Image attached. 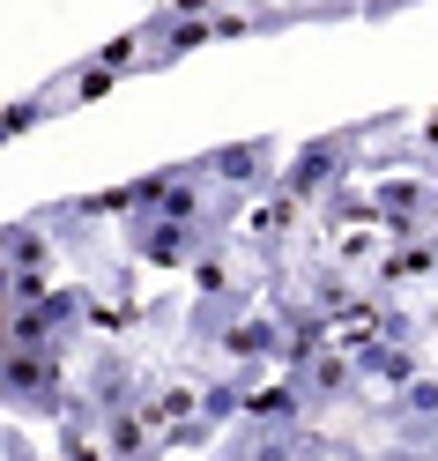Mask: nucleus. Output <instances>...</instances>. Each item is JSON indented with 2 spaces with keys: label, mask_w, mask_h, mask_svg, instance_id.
<instances>
[{
  "label": "nucleus",
  "mask_w": 438,
  "mask_h": 461,
  "mask_svg": "<svg viewBox=\"0 0 438 461\" xmlns=\"http://www.w3.org/2000/svg\"><path fill=\"white\" fill-rule=\"evenodd\" d=\"M238 424H260V431H305V424H319V402L305 394L298 372H275V380H260V387L246 394V417H238Z\"/></svg>",
  "instance_id": "1a4fd4ad"
},
{
  "label": "nucleus",
  "mask_w": 438,
  "mask_h": 461,
  "mask_svg": "<svg viewBox=\"0 0 438 461\" xmlns=\"http://www.w3.org/2000/svg\"><path fill=\"white\" fill-rule=\"evenodd\" d=\"M201 179L209 186H230V194H275L282 186V164H290V141L282 134H238V141H216V149H201Z\"/></svg>",
  "instance_id": "7ed1b4c3"
},
{
  "label": "nucleus",
  "mask_w": 438,
  "mask_h": 461,
  "mask_svg": "<svg viewBox=\"0 0 438 461\" xmlns=\"http://www.w3.org/2000/svg\"><path fill=\"white\" fill-rule=\"evenodd\" d=\"M379 417L394 424V439H416V447H438V372H416L401 394L379 402Z\"/></svg>",
  "instance_id": "9b49d317"
},
{
  "label": "nucleus",
  "mask_w": 438,
  "mask_h": 461,
  "mask_svg": "<svg viewBox=\"0 0 438 461\" xmlns=\"http://www.w3.org/2000/svg\"><path fill=\"white\" fill-rule=\"evenodd\" d=\"M75 402H82V410H90L97 424L141 402V372H134V357L120 350V342H97V350H90V365H82V387H75Z\"/></svg>",
  "instance_id": "423d86ee"
},
{
  "label": "nucleus",
  "mask_w": 438,
  "mask_h": 461,
  "mask_svg": "<svg viewBox=\"0 0 438 461\" xmlns=\"http://www.w3.org/2000/svg\"><path fill=\"white\" fill-rule=\"evenodd\" d=\"M67 112H82L75 68L45 75L38 90H22V97H8V104H0V149H8V141H22V134H38V127H52V120H67Z\"/></svg>",
  "instance_id": "0eeeda50"
},
{
  "label": "nucleus",
  "mask_w": 438,
  "mask_h": 461,
  "mask_svg": "<svg viewBox=\"0 0 438 461\" xmlns=\"http://www.w3.org/2000/svg\"><path fill=\"white\" fill-rule=\"evenodd\" d=\"M0 410L15 417H45L60 424L75 410V372H67V350H0Z\"/></svg>",
  "instance_id": "f03ea898"
},
{
  "label": "nucleus",
  "mask_w": 438,
  "mask_h": 461,
  "mask_svg": "<svg viewBox=\"0 0 438 461\" xmlns=\"http://www.w3.org/2000/svg\"><path fill=\"white\" fill-rule=\"evenodd\" d=\"M52 298V261H0V305L22 312V305H45Z\"/></svg>",
  "instance_id": "4468645a"
},
{
  "label": "nucleus",
  "mask_w": 438,
  "mask_h": 461,
  "mask_svg": "<svg viewBox=\"0 0 438 461\" xmlns=\"http://www.w3.org/2000/svg\"><path fill=\"white\" fill-rule=\"evenodd\" d=\"M290 372H298V380H305V394L319 402V417H327L335 402H349V394L364 387V380H357V365H349V350H342V342H327V350H319V357H305V365H290Z\"/></svg>",
  "instance_id": "f8f14e48"
},
{
  "label": "nucleus",
  "mask_w": 438,
  "mask_h": 461,
  "mask_svg": "<svg viewBox=\"0 0 438 461\" xmlns=\"http://www.w3.org/2000/svg\"><path fill=\"white\" fill-rule=\"evenodd\" d=\"M364 283H371L379 298H401V291H416V283H438V239H416V246L379 239V253H371Z\"/></svg>",
  "instance_id": "9d476101"
},
{
  "label": "nucleus",
  "mask_w": 438,
  "mask_h": 461,
  "mask_svg": "<svg viewBox=\"0 0 438 461\" xmlns=\"http://www.w3.org/2000/svg\"><path fill=\"white\" fill-rule=\"evenodd\" d=\"M364 328H371L379 342H408V350H416V342L431 335V312H416V305H401V298H379Z\"/></svg>",
  "instance_id": "2eb2a0df"
},
{
  "label": "nucleus",
  "mask_w": 438,
  "mask_h": 461,
  "mask_svg": "<svg viewBox=\"0 0 438 461\" xmlns=\"http://www.w3.org/2000/svg\"><path fill=\"white\" fill-rule=\"evenodd\" d=\"M335 461H371V454H357V447H335Z\"/></svg>",
  "instance_id": "f3484780"
},
{
  "label": "nucleus",
  "mask_w": 438,
  "mask_h": 461,
  "mask_svg": "<svg viewBox=\"0 0 438 461\" xmlns=\"http://www.w3.org/2000/svg\"><path fill=\"white\" fill-rule=\"evenodd\" d=\"M298 298L319 305L335 328H364L371 305H379V291H371L357 268H342V261H298Z\"/></svg>",
  "instance_id": "39448f33"
},
{
  "label": "nucleus",
  "mask_w": 438,
  "mask_h": 461,
  "mask_svg": "<svg viewBox=\"0 0 438 461\" xmlns=\"http://www.w3.org/2000/svg\"><path fill=\"white\" fill-rule=\"evenodd\" d=\"M342 350H349V365H357V380H364V387H387V394H401L416 372H431L416 350H408V342H379L371 328H349V335H342Z\"/></svg>",
  "instance_id": "6e6552de"
},
{
  "label": "nucleus",
  "mask_w": 438,
  "mask_h": 461,
  "mask_svg": "<svg viewBox=\"0 0 438 461\" xmlns=\"http://www.w3.org/2000/svg\"><path fill=\"white\" fill-rule=\"evenodd\" d=\"M120 239H127V253H134L141 268H193L201 253L230 246V239H216V230H201V223H164V216H149V209L120 216Z\"/></svg>",
  "instance_id": "20e7f679"
},
{
  "label": "nucleus",
  "mask_w": 438,
  "mask_h": 461,
  "mask_svg": "<svg viewBox=\"0 0 438 461\" xmlns=\"http://www.w3.org/2000/svg\"><path fill=\"white\" fill-rule=\"evenodd\" d=\"M371 461H431V447H416V439H387Z\"/></svg>",
  "instance_id": "dca6fc26"
},
{
  "label": "nucleus",
  "mask_w": 438,
  "mask_h": 461,
  "mask_svg": "<svg viewBox=\"0 0 438 461\" xmlns=\"http://www.w3.org/2000/svg\"><path fill=\"white\" fill-rule=\"evenodd\" d=\"M268 8H305V0H268Z\"/></svg>",
  "instance_id": "a211bd4d"
},
{
  "label": "nucleus",
  "mask_w": 438,
  "mask_h": 461,
  "mask_svg": "<svg viewBox=\"0 0 438 461\" xmlns=\"http://www.w3.org/2000/svg\"><path fill=\"white\" fill-rule=\"evenodd\" d=\"M379 127H387V112L379 120H349V127H327V134H305V141H290V164H282V201H298V209H319L335 186L357 179V164L371 157V141Z\"/></svg>",
  "instance_id": "f257e3e1"
},
{
  "label": "nucleus",
  "mask_w": 438,
  "mask_h": 461,
  "mask_svg": "<svg viewBox=\"0 0 438 461\" xmlns=\"http://www.w3.org/2000/svg\"><path fill=\"white\" fill-rule=\"evenodd\" d=\"M0 261H60V239H52L45 209H22L0 223Z\"/></svg>",
  "instance_id": "ddd939ff"
}]
</instances>
